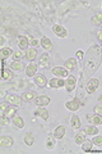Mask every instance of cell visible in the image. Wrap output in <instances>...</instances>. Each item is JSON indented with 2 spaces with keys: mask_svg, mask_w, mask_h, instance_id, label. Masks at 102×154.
<instances>
[{
  "mask_svg": "<svg viewBox=\"0 0 102 154\" xmlns=\"http://www.w3.org/2000/svg\"><path fill=\"white\" fill-rule=\"evenodd\" d=\"M83 59H84V63H83V69H82V77L79 80V88H78V91H77V96H75V99L79 103L84 98V89L87 86V82L92 79V75L100 68V66L102 63L101 46H98L97 44L91 45Z\"/></svg>",
  "mask_w": 102,
  "mask_h": 154,
  "instance_id": "6da1fadb",
  "label": "cell"
},
{
  "mask_svg": "<svg viewBox=\"0 0 102 154\" xmlns=\"http://www.w3.org/2000/svg\"><path fill=\"white\" fill-rule=\"evenodd\" d=\"M98 85H100V81L97 80V79H92L87 82V86H86V90L88 91L89 94H92V93H95V91L97 90V88H98Z\"/></svg>",
  "mask_w": 102,
  "mask_h": 154,
  "instance_id": "7a4b0ae2",
  "label": "cell"
},
{
  "mask_svg": "<svg viewBox=\"0 0 102 154\" xmlns=\"http://www.w3.org/2000/svg\"><path fill=\"white\" fill-rule=\"evenodd\" d=\"M28 45H30V38L24 35L18 36V46L19 50H28Z\"/></svg>",
  "mask_w": 102,
  "mask_h": 154,
  "instance_id": "3957f363",
  "label": "cell"
},
{
  "mask_svg": "<svg viewBox=\"0 0 102 154\" xmlns=\"http://www.w3.org/2000/svg\"><path fill=\"white\" fill-rule=\"evenodd\" d=\"M38 66H40L41 68H48V67H50V57H48L47 53L41 54L40 59H38Z\"/></svg>",
  "mask_w": 102,
  "mask_h": 154,
  "instance_id": "277c9868",
  "label": "cell"
},
{
  "mask_svg": "<svg viewBox=\"0 0 102 154\" xmlns=\"http://www.w3.org/2000/svg\"><path fill=\"white\" fill-rule=\"evenodd\" d=\"M50 102L51 100L47 95H40L35 99V103H36V105H38V107H46V105L50 104Z\"/></svg>",
  "mask_w": 102,
  "mask_h": 154,
  "instance_id": "5b68a950",
  "label": "cell"
},
{
  "mask_svg": "<svg viewBox=\"0 0 102 154\" xmlns=\"http://www.w3.org/2000/svg\"><path fill=\"white\" fill-rule=\"evenodd\" d=\"M87 119H88V122L95 125V126H97V125H102V116L101 114H87Z\"/></svg>",
  "mask_w": 102,
  "mask_h": 154,
  "instance_id": "8992f818",
  "label": "cell"
},
{
  "mask_svg": "<svg viewBox=\"0 0 102 154\" xmlns=\"http://www.w3.org/2000/svg\"><path fill=\"white\" fill-rule=\"evenodd\" d=\"M5 100H7V103L17 105V107H19V105L22 104V102H23L22 98H19V96H17V95H8L5 98Z\"/></svg>",
  "mask_w": 102,
  "mask_h": 154,
  "instance_id": "52a82bcc",
  "label": "cell"
},
{
  "mask_svg": "<svg viewBox=\"0 0 102 154\" xmlns=\"http://www.w3.org/2000/svg\"><path fill=\"white\" fill-rule=\"evenodd\" d=\"M52 31H54L55 35L59 36V37H66V35H68L66 30L63 26H60V25H55L54 27H52Z\"/></svg>",
  "mask_w": 102,
  "mask_h": 154,
  "instance_id": "ba28073f",
  "label": "cell"
},
{
  "mask_svg": "<svg viewBox=\"0 0 102 154\" xmlns=\"http://www.w3.org/2000/svg\"><path fill=\"white\" fill-rule=\"evenodd\" d=\"M35 82H36V85L38 86V88H45L46 86V84H47V80H46V77H45V75H36L35 77Z\"/></svg>",
  "mask_w": 102,
  "mask_h": 154,
  "instance_id": "9c48e42d",
  "label": "cell"
},
{
  "mask_svg": "<svg viewBox=\"0 0 102 154\" xmlns=\"http://www.w3.org/2000/svg\"><path fill=\"white\" fill-rule=\"evenodd\" d=\"M75 85H77V80L75 77L73 76H68V79L65 81V86H66V90L68 91H73L75 89Z\"/></svg>",
  "mask_w": 102,
  "mask_h": 154,
  "instance_id": "30bf717a",
  "label": "cell"
},
{
  "mask_svg": "<svg viewBox=\"0 0 102 154\" xmlns=\"http://www.w3.org/2000/svg\"><path fill=\"white\" fill-rule=\"evenodd\" d=\"M52 73L59 77H68V69L65 67H55L52 68Z\"/></svg>",
  "mask_w": 102,
  "mask_h": 154,
  "instance_id": "8fae6325",
  "label": "cell"
},
{
  "mask_svg": "<svg viewBox=\"0 0 102 154\" xmlns=\"http://www.w3.org/2000/svg\"><path fill=\"white\" fill-rule=\"evenodd\" d=\"M65 107L69 110H73V112H74V110H78L80 108V103L77 99H74V100H71V102H66Z\"/></svg>",
  "mask_w": 102,
  "mask_h": 154,
  "instance_id": "7c38bea8",
  "label": "cell"
},
{
  "mask_svg": "<svg viewBox=\"0 0 102 154\" xmlns=\"http://www.w3.org/2000/svg\"><path fill=\"white\" fill-rule=\"evenodd\" d=\"M41 46H42L45 50H51V49H52V41H51L47 36H43V37L41 38Z\"/></svg>",
  "mask_w": 102,
  "mask_h": 154,
  "instance_id": "4fadbf2b",
  "label": "cell"
},
{
  "mask_svg": "<svg viewBox=\"0 0 102 154\" xmlns=\"http://www.w3.org/2000/svg\"><path fill=\"white\" fill-rule=\"evenodd\" d=\"M48 84H50V86L52 89H59V88H61V86L65 85V81L63 79H52Z\"/></svg>",
  "mask_w": 102,
  "mask_h": 154,
  "instance_id": "5bb4252c",
  "label": "cell"
},
{
  "mask_svg": "<svg viewBox=\"0 0 102 154\" xmlns=\"http://www.w3.org/2000/svg\"><path fill=\"white\" fill-rule=\"evenodd\" d=\"M36 116H38L40 118H42L43 121H47L48 119V110L46 108L40 107V108H37V110H36Z\"/></svg>",
  "mask_w": 102,
  "mask_h": 154,
  "instance_id": "9a60e30c",
  "label": "cell"
},
{
  "mask_svg": "<svg viewBox=\"0 0 102 154\" xmlns=\"http://www.w3.org/2000/svg\"><path fill=\"white\" fill-rule=\"evenodd\" d=\"M37 98V94L35 91H28V93H23L22 94V100L23 102H31V100H35Z\"/></svg>",
  "mask_w": 102,
  "mask_h": 154,
  "instance_id": "2e32d148",
  "label": "cell"
},
{
  "mask_svg": "<svg viewBox=\"0 0 102 154\" xmlns=\"http://www.w3.org/2000/svg\"><path fill=\"white\" fill-rule=\"evenodd\" d=\"M36 71H37V64H35V63H30L26 67V73L28 77L36 76Z\"/></svg>",
  "mask_w": 102,
  "mask_h": 154,
  "instance_id": "e0dca14e",
  "label": "cell"
},
{
  "mask_svg": "<svg viewBox=\"0 0 102 154\" xmlns=\"http://www.w3.org/2000/svg\"><path fill=\"white\" fill-rule=\"evenodd\" d=\"M70 125H71V128H74V130H79V128H80V126H82L80 118L78 117V116H71Z\"/></svg>",
  "mask_w": 102,
  "mask_h": 154,
  "instance_id": "ac0fdd59",
  "label": "cell"
},
{
  "mask_svg": "<svg viewBox=\"0 0 102 154\" xmlns=\"http://www.w3.org/2000/svg\"><path fill=\"white\" fill-rule=\"evenodd\" d=\"M13 144H14V140L12 137H9V136H3L1 139H0V145L4 146V148L12 146Z\"/></svg>",
  "mask_w": 102,
  "mask_h": 154,
  "instance_id": "d6986e66",
  "label": "cell"
},
{
  "mask_svg": "<svg viewBox=\"0 0 102 154\" xmlns=\"http://www.w3.org/2000/svg\"><path fill=\"white\" fill-rule=\"evenodd\" d=\"M65 135V126H63V125H60V126H57L55 128V132H54V136L56 139H63Z\"/></svg>",
  "mask_w": 102,
  "mask_h": 154,
  "instance_id": "ffe728a7",
  "label": "cell"
},
{
  "mask_svg": "<svg viewBox=\"0 0 102 154\" xmlns=\"http://www.w3.org/2000/svg\"><path fill=\"white\" fill-rule=\"evenodd\" d=\"M14 54V51L10 49V48H3L1 51H0V57H1V59L3 60H5L7 58H9L10 55Z\"/></svg>",
  "mask_w": 102,
  "mask_h": 154,
  "instance_id": "44dd1931",
  "label": "cell"
},
{
  "mask_svg": "<svg viewBox=\"0 0 102 154\" xmlns=\"http://www.w3.org/2000/svg\"><path fill=\"white\" fill-rule=\"evenodd\" d=\"M86 132L84 131H78V134L75 135V144H78V145H82V144L84 143V140H86Z\"/></svg>",
  "mask_w": 102,
  "mask_h": 154,
  "instance_id": "7402d4cb",
  "label": "cell"
},
{
  "mask_svg": "<svg viewBox=\"0 0 102 154\" xmlns=\"http://www.w3.org/2000/svg\"><path fill=\"white\" fill-rule=\"evenodd\" d=\"M13 123H14V126H17L18 128H23L24 127V121H23V118L21 117V116H14L13 117Z\"/></svg>",
  "mask_w": 102,
  "mask_h": 154,
  "instance_id": "603a6c76",
  "label": "cell"
},
{
  "mask_svg": "<svg viewBox=\"0 0 102 154\" xmlns=\"http://www.w3.org/2000/svg\"><path fill=\"white\" fill-rule=\"evenodd\" d=\"M37 57V50L35 49V48H31V49H28L27 50V53H26V58L30 62H32L35 58Z\"/></svg>",
  "mask_w": 102,
  "mask_h": 154,
  "instance_id": "cb8c5ba5",
  "label": "cell"
},
{
  "mask_svg": "<svg viewBox=\"0 0 102 154\" xmlns=\"http://www.w3.org/2000/svg\"><path fill=\"white\" fill-rule=\"evenodd\" d=\"M64 67H65L66 69H75V67H77V60L74 59V58H69V59L65 62Z\"/></svg>",
  "mask_w": 102,
  "mask_h": 154,
  "instance_id": "d4e9b609",
  "label": "cell"
},
{
  "mask_svg": "<svg viewBox=\"0 0 102 154\" xmlns=\"http://www.w3.org/2000/svg\"><path fill=\"white\" fill-rule=\"evenodd\" d=\"M24 66L22 62H13V63L10 64V69H13V71H18V72H21V71H23L24 69Z\"/></svg>",
  "mask_w": 102,
  "mask_h": 154,
  "instance_id": "484cf974",
  "label": "cell"
},
{
  "mask_svg": "<svg viewBox=\"0 0 102 154\" xmlns=\"http://www.w3.org/2000/svg\"><path fill=\"white\" fill-rule=\"evenodd\" d=\"M16 113H17V108L10 107V105H9V107L4 110V114H5L8 118H13L14 116H16Z\"/></svg>",
  "mask_w": 102,
  "mask_h": 154,
  "instance_id": "4316f807",
  "label": "cell"
},
{
  "mask_svg": "<svg viewBox=\"0 0 102 154\" xmlns=\"http://www.w3.org/2000/svg\"><path fill=\"white\" fill-rule=\"evenodd\" d=\"M14 77L12 69H7V68H3V80L5 81H10Z\"/></svg>",
  "mask_w": 102,
  "mask_h": 154,
  "instance_id": "83f0119b",
  "label": "cell"
},
{
  "mask_svg": "<svg viewBox=\"0 0 102 154\" xmlns=\"http://www.w3.org/2000/svg\"><path fill=\"white\" fill-rule=\"evenodd\" d=\"M82 150L86 152V153H91V150H92V141L86 139L84 143L82 144Z\"/></svg>",
  "mask_w": 102,
  "mask_h": 154,
  "instance_id": "f1b7e54d",
  "label": "cell"
},
{
  "mask_svg": "<svg viewBox=\"0 0 102 154\" xmlns=\"http://www.w3.org/2000/svg\"><path fill=\"white\" fill-rule=\"evenodd\" d=\"M24 143H26V145H28V146L33 145V143H35V139H33V135L31 132H28V134L24 135Z\"/></svg>",
  "mask_w": 102,
  "mask_h": 154,
  "instance_id": "f546056e",
  "label": "cell"
},
{
  "mask_svg": "<svg viewBox=\"0 0 102 154\" xmlns=\"http://www.w3.org/2000/svg\"><path fill=\"white\" fill-rule=\"evenodd\" d=\"M84 132L87 134V135H96L97 132H98V128H97L95 125H92V126H88V127H86V130H84Z\"/></svg>",
  "mask_w": 102,
  "mask_h": 154,
  "instance_id": "4dcf8cb0",
  "label": "cell"
},
{
  "mask_svg": "<svg viewBox=\"0 0 102 154\" xmlns=\"http://www.w3.org/2000/svg\"><path fill=\"white\" fill-rule=\"evenodd\" d=\"M22 58H26V55L22 53V50H17V51H14V54H13V59L14 62H22Z\"/></svg>",
  "mask_w": 102,
  "mask_h": 154,
  "instance_id": "1f68e13d",
  "label": "cell"
},
{
  "mask_svg": "<svg viewBox=\"0 0 102 154\" xmlns=\"http://www.w3.org/2000/svg\"><path fill=\"white\" fill-rule=\"evenodd\" d=\"M92 23H93V25H96V26L102 25V13H97L96 16L92 18Z\"/></svg>",
  "mask_w": 102,
  "mask_h": 154,
  "instance_id": "d6a6232c",
  "label": "cell"
},
{
  "mask_svg": "<svg viewBox=\"0 0 102 154\" xmlns=\"http://www.w3.org/2000/svg\"><path fill=\"white\" fill-rule=\"evenodd\" d=\"M93 144H96V145H98V146H102V136H96L93 139Z\"/></svg>",
  "mask_w": 102,
  "mask_h": 154,
  "instance_id": "836d02e7",
  "label": "cell"
},
{
  "mask_svg": "<svg viewBox=\"0 0 102 154\" xmlns=\"http://www.w3.org/2000/svg\"><path fill=\"white\" fill-rule=\"evenodd\" d=\"M7 123H8V117L5 114H3L1 117H0V125H1V126H5Z\"/></svg>",
  "mask_w": 102,
  "mask_h": 154,
  "instance_id": "e575fe53",
  "label": "cell"
},
{
  "mask_svg": "<svg viewBox=\"0 0 102 154\" xmlns=\"http://www.w3.org/2000/svg\"><path fill=\"white\" fill-rule=\"evenodd\" d=\"M95 113L96 114H101L102 116V103L98 104V105H96L95 107Z\"/></svg>",
  "mask_w": 102,
  "mask_h": 154,
  "instance_id": "d590c367",
  "label": "cell"
},
{
  "mask_svg": "<svg viewBox=\"0 0 102 154\" xmlns=\"http://www.w3.org/2000/svg\"><path fill=\"white\" fill-rule=\"evenodd\" d=\"M46 146H47V149H51L52 146H54V143H52V140H51V137L47 140V143H46Z\"/></svg>",
  "mask_w": 102,
  "mask_h": 154,
  "instance_id": "8d00e7d4",
  "label": "cell"
},
{
  "mask_svg": "<svg viewBox=\"0 0 102 154\" xmlns=\"http://www.w3.org/2000/svg\"><path fill=\"white\" fill-rule=\"evenodd\" d=\"M77 57H78L79 59L82 60V59H83V58H84V53L82 51V50H78V51H77Z\"/></svg>",
  "mask_w": 102,
  "mask_h": 154,
  "instance_id": "74e56055",
  "label": "cell"
},
{
  "mask_svg": "<svg viewBox=\"0 0 102 154\" xmlns=\"http://www.w3.org/2000/svg\"><path fill=\"white\" fill-rule=\"evenodd\" d=\"M8 108V105H7V103H3L1 105H0V109H1L3 110V112H4V110H5Z\"/></svg>",
  "mask_w": 102,
  "mask_h": 154,
  "instance_id": "f35d334b",
  "label": "cell"
},
{
  "mask_svg": "<svg viewBox=\"0 0 102 154\" xmlns=\"http://www.w3.org/2000/svg\"><path fill=\"white\" fill-rule=\"evenodd\" d=\"M98 40L102 42V31H100V32H98Z\"/></svg>",
  "mask_w": 102,
  "mask_h": 154,
  "instance_id": "ab89813d",
  "label": "cell"
},
{
  "mask_svg": "<svg viewBox=\"0 0 102 154\" xmlns=\"http://www.w3.org/2000/svg\"><path fill=\"white\" fill-rule=\"evenodd\" d=\"M31 42H32V44L35 45V46H37V45H38V41H37V40H31Z\"/></svg>",
  "mask_w": 102,
  "mask_h": 154,
  "instance_id": "60d3db41",
  "label": "cell"
},
{
  "mask_svg": "<svg viewBox=\"0 0 102 154\" xmlns=\"http://www.w3.org/2000/svg\"><path fill=\"white\" fill-rule=\"evenodd\" d=\"M98 102H100V103H102V94L98 96Z\"/></svg>",
  "mask_w": 102,
  "mask_h": 154,
  "instance_id": "b9f144b4",
  "label": "cell"
},
{
  "mask_svg": "<svg viewBox=\"0 0 102 154\" xmlns=\"http://www.w3.org/2000/svg\"><path fill=\"white\" fill-rule=\"evenodd\" d=\"M101 49H102V48H101Z\"/></svg>",
  "mask_w": 102,
  "mask_h": 154,
  "instance_id": "7bdbcfd3",
  "label": "cell"
}]
</instances>
